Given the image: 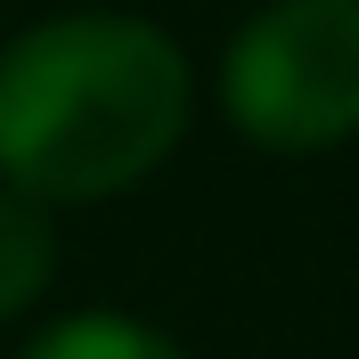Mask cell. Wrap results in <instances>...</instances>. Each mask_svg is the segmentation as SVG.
<instances>
[{"mask_svg":"<svg viewBox=\"0 0 359 359\" xmlns=\"http://www.w3.org/2000/svg\"><path fill=\"white\" fill-rule=\"evenodd\" d=\"M188 131V57L147 17H41L0 49V188L98 204L156 172Z\"/></svg>","mask_w":359,"mask_h":359,"instance_id":"obj_1","label":"cell"},{"mask_svg":"<svg viewBox=\"0 0 359 359\" xmlns=\"http://www.w3.org/2000/svg\"><path fill=\"white\" fill-rule=\"evenodd\" d=\"M229 123L269 156H311L359 131V0H278L221 57Z\"/></svg>","mask_w":359,"mask_h":359,"instance_id":"obj_2","label":"cell"},{"mask_svg":"<svg viewBox=\"0 0 359 359\" xmlns=\"http://www.w3.org/2000/svg\"><path fill=\"white\" fill-rule=\"evenodd\" d=\"M57 278V229H49V204L0 188V318L33 311Z\"/></svg>","mask_w":359,"mask_h":359,"instance_id":"obj_3","label":"cell"},{"mask_svg":"<svg viewBox=\"0 0 359 359\" xmlns=\"http://www.w3.org/2000/svg\"><path fill=\"white\" fill-rule=\"evenodd\" d=\"M17 359H188L172 335H156L147 318H123V311H74L57 327L25 343Z\"/></svg>","mask_w":359,"mask_h":359,"instance_id":"obj_4","label":"cell"}]
</instances>
